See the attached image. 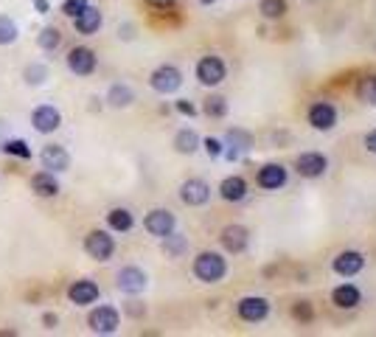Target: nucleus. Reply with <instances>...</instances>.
<instances>
[{"instance_id": "nucleus-1", "label": "nucleus", "mask_w": 376, "mask_h": 337, "mask_svg": "<svg viewBox=\"0 0 376 337\" xmlns=\"http://www.w3.org/2000/svg\"><path fill=\"white\" fill-rule=\"evenodd\" d=\"M194 276H197V281H202V284H216V281H222V279L228 276V261H225V256H222V253H214V250L199 253V256L194 259Z\"/></svg>"}, {"instance_id": "nucleus-2", "label": "nucleus", "mask_w": 376, "mask_h": 337, "mask_svg": "<svg viewBox=\"0 0 376 337\" xmlns=\"http://www.w3.org/2000/svg\"><path fill=\"white\" fill-rule=\"evenodd\" d=\"M149 88H152L155 93H160V96H172V93H177V90L183 88V73H180L174 65H160V68L152 71Z\"/></svg>"}, {"instance_id": "nucleus-3", "label": "nucleus", "mask_w": 376, "mask_h": 337, "mask_svg": "<svg viewBox=\"0 0 376 337\" xmlns=\"http://www.w3.org/2000/svg\"><path fill=\"white\" fill-rule=\"evenodd\" d=\"M88 326H90V332L95 335H115L118 332V326H121V315H118V309L115 306H95L90 309V315H88Z\"/></svg>"}, {"instance_id": "nucleus-4", "label": "nucleus", "mask_w": 376, "mask_h": 337, "mask_svg": "<svg viewBox=\"0 0 376 337\" xmlns=\"http://www.w3.org/2000/svg\"><path fill=\"white\" fill-rule=\"evenodd\" d=\"M225 76H228V68H225V62L219 59V56H202L199 62H197V79H199V85H205V88H216V85H222L225 82Z\"/></svg>"}, {"instance_id": "nucleus-5", "label": "nucleus", "mask_w": 376, "mask_h": 337, "mask_svg": "<svg viewBox=\"0 0 376 337\" xmlns=\"http://www.w3.org/2000/svg\"><path fill=\"white\" fill-rule=\"evenodd\" d=\"M236 312L244 323H261L267 315H270V301L261 298V295H244L239 304H236Z\"/></svg>"}, {"instance_id": "nucleus-6", "label": "nucleus", "mask_w": 376, "mask_h": 337, "mask_svg": "<svg viewBox=\"0 0 376 337\" xmlns=\"http://www.w3.org/2000/svg\"><path fill=\"white\" fill-rule=\"evenodd\" d=\"M85 253L95 261H110L115 253V239L107 231H90L85 237Z\"/></svg>"}, {"instance_id": "nucleus-7", "label": "nucleus", "mask_w": 376, "mask_h": 337, "mask_svg": "<svg viewBox=\"0 0 376 337\" xmlns=\"http://www.w3.org/2000/svg\"><path fill=\"white\" fill-rule=\"evenodd\" d=\"M143 228H146V234H152V237L163 239V237H169V234L177 228V219H174V214H172V211H166V208H155V211H149V214H146Z\"/></svg>"}, {"instance_id": "nucleus-8", "label": "nucleus", "mask_w": 376, "mask_h": 337, "mask_svg": "<svg viewBox=\"0 0 376 337\" xmlns=\"http://www.w3.org/2000/svg\"><path fill=\"white\" fill-rule=\"evenodd\" d=\"M362 267H365V256H362L360 250H343V253H337L334 261H331V270H334L337 276H343V279L360 276Z\"/></svg>"}, {"instance_id": "nucleus-9", "label": "nucleus", "mask_w": 376, "mask_h": 337, "mask_svg": "<svg viewBox=\"0 0 376 337\" xmlns=\"http://www.w3.org/2000/svg\"><path fill=\"white\" fill-rule=\"evenodd\" d=\"M295 169H298L301 177L315 180V177H323V175H326L329 160H326V155H320V152H303V155H298Z\"/></svg>"}, {"instance_id": "nucleus-10", "label": "nucleus", "mask_w": 376, "mask_h": 337, "mask_svg": "<svg viewBox=\"0 0 376 337\" xmlns=\"http://www.w3.org/2000/svg\"><path fill=\"white\" fill-rule=\"evenodd\" d=\"M306 121L312 124V130L329 133V130H334V124H337V110H334V104H329V101H315L309 107V113H306Z\"/></svg>"}, {"instance_id": "nucleus-11", "label": "nucleus", "mask_w": 376, "mask_h": 337, "mask_svg": "<svg viewBox=\"0 0 376 337\" xmlns=\"http://www.w3.org/2000/svg\"><path fill=\"white\" fill-rule=\"evenodd\" d=\"M115 284H118V289H121L124 295H141L143 289H146V284H149V279H146V273H143L141 267L130 264V267H121V270H118Z\"/></svg>"}, {"instance_id": "nucleus-12", "label": "nucleus", "mask_w": 376, "mask_h": 337, "mask_svg": "<svg viewBox=\"0 0 376 337\" xmlns=\"http://www.w3.org/2000/svg\"><path fill=\"white\" fill-rule=\"evenodd\" d=\"M59 124H62V113H59L53 104H40V107L31 113V127H34L40 135L56 133Z\"/></svg>"}, {"instance_id": "nucleus-13", "label": "nucleus", "mask_w": 376, "mask_h": 337, "mask_svg": "<svg viewBox=\"0 0 376 337\" xmlns=\"http://www.w3.org/2000/svg\"><path fill=\"white\" fill-rule=\"evenodd\" d=\"M40 160H43V169H46V172H53V175H59V172H68V169H70V155H68V149H65L62 144L43 146Z\"/></svg>"}, {"instance_id": "nucleus-14", "label": "nucleus", "mask_w": 376, "mask_h": 337, "mask_svg": "<svg viewBox=\"0 0 376 337\" xmlns=\"http://www.w3.org/2000/svg\"><path fill=\"white\" fill-rule=\"evenodd\" d=\"M98 295H101V289H98V284H95L93 279H79V281H73L68 287V298L76 306H90V304L98 301Z\"/></svg>"}, {"instance_id": "nucleus-15", "label": "nucleus", "mask_w": 376, "mask_h": 337, "mask_svg": "<svg viewBox=\"0 0 376 337\" xmlns=\"http://www.w3.org/2000/svg\"><path fill=\"white\" fill-rule=\"evenodd\" d=\"M95 65H98L95 53L90 48H85V46L70 48V53H68V68H70L76 76H90V73H95Z\"/></svg>"}, {"instance_id": "nucleus-16", "label": "nucleus", "mask_w": 376, "mask_h": 337, "mask_svg": "<svg viewBox=\"0 0 376 337\" xmlns=\"http://www.w3.org/2000/svg\"><path fill=\"white\" fill-rule=\"evenodd\" d=\"M180 199L191 205V208H197V205H205L208 199H211V186L205 183V180H197V177H191L186 180L183 186H180Z\"/></svg>"}, {"instance_id": "nucleus-17", "label": "nucleus", "mask_w": 376, "mask_h": 337, "mask_svg": "<svg viewBox=\"0 0 376 337\" xmlns=\"http://www.w3.org/2000/svg\"><path fill=\"white\" fill-rule=\"evenodd\" d=\"M256 183H258L264 192H278V189L286 186V169H283L281 163H267V166L258 169Z\"/></svg>"}, {"instance_id": "nucleus-18", "label": "nucleus", "mask_w": 376, "mask_h": 337, "mask_svg": "<svg viewBox=\"0 0 376 337\" xmlns=\"http://www.w3.org/2000/svg\"><path fill=\"white\" fill-rule=\"evenodd\" d=\"M101 23H104V17H101V11L95 9V6H85L76 17H73V26H76V31L82 34V37H93L98 34V28H101Z\"/></svg>"}, {"instance_id": "nucleus-19", "label": "nucleus", "mask_w": 376, "mask_h": 337, "mask_svg": "<svg viewBox=\"0 0 376 337\" xmlns=\"http://www.w3.org/2000/svg\"><path fill=\"white\" fill-rule=\"evenodd\" d=\"M222 247L228 250V253H244L247 250V244H250V234H247V228L244 225H228V228H222Z\"/></svg>"}, {"instance_id": "nucleus-20", "label": "nucleus", "mask_w": 376, "mask_h": 337, "mask_svg": "<svg viewBox=\"0 0 376 337\" xmlns=\"http://www.w3.org/2000/svg\"><path fill=\"white\" fill-rule=\"evenodd\" d=\"M253 146V138H250V133H244V130H228V138H225V157L228 160H239L247 149Z\"/></svg>"}, {"instance_id": "nucleus-21", "label": "nucleus", "mask_w": 376, "mask_h": 337, "mask_svg": "<svg viewBox=\"0 0 376 337\" xmlns=\"http://www.w3.org/2000/svg\"><path fill=\"white\" fill-rule=\"evenodd\" d=\"M331 301L337 309H357L362 304V292L354 284H340V287L331 289Z\"/></svg>"}, {"instance_id": "nucleus-22", "label": "nucleus", "mask_w": 376, "mask_h": 337, "mask_svg": "<svg viewBox=\"0 0 376 337\" xmlns=\"http://www.w3.org/2000/svg\"><path fill=\"white\" fill-rule=\"evenodd\" d=\"M31 192L37 194V197H56L59 194V180L53 177V172H37L34 177H31Z\"/></svg>"}, {"instance_id": "nucleus-23", "label": "nucleus", "mask_w": 376, "mask_h": 337, "mask_svg": "<svg viewBox=\"0 0 376 337\" xmlns=\"http://www.w3.org/2000/svg\"><path fill=\"white\" fill-rule=\"evenodd\" d=\"M219 194H222V199H228V202H241L244 197H247V183H244V177H225L222 183H219Z\"/></svg>"}, {"instance_id": "nucleus-24", "label": "nucleus", "mask_w": 376, "mask_h": 337, "mask_svg": "<svg viewBox=\"0 0 376 337\" xmlns=\"http://www.w3.org/2000/svg\"><path fill=\"white\" fill-rule=\"evenodd\" d=\"M107 225H110V231H115V234H127V231H132L135 217H132L127 208H113V211L107 214Z\"/></svg>"}, {"instance_id": "nucleus-25", "label": "nucleus", "mask_w": 376, "mask_h": 337, "mask_svg": "<svg viewBox=\"0 0 376 337\" xmlns=\"http://www.w3.org/2000/svg\"><path fill=\"white\" fill-rule=\"evenodd\" d=\"M132 101H135V90H132L130 85H113V88L107 90V104L115 107V110H124V107H130Z\"/></svg>"}, {"instance_id": "nucleus-26", "label": "nucleus", "mask_w": 376, "mask_h": 337, "mask_svg": "<svg viewBox=\"0 0 376 337\" xmlns=\"http://www.w3.org/2000/svg\"><path fill=\"white\" fill-rule=\"evenodd\" d=\"M199 135L194 133V130H180L177 135H174V149L180 152V155H194L197 149H199Z\"/></svg>"}, {"instance_id": "nucleus-27", "label": "nucleus", "mask_w": 376, "mask_h": 337, "mask_svg": "<svg viewBox=\"0 0 376 337\" xmlns=\"http://www.w3.org/2000/svg\"><path fill=\"white\" fill-rule=\"evenodd\" d=\"M188 250V239L186 237H180V234H169V237H163V253L169 256V259H180L183 253Z\"/></svg>"}, {"instance_id": "nucleus-28", "label": "nucleus", "mask_w": 376, "mask_h": 337, "mask_svg": "<svg viewBox=\"0 0 376 337\" xmlns=\"http://www.w3.org/2000/svg\"><path fill=\"white\" fill-rule=\"evenodd\" d=\"M48 76H51V71H48L43 62H34V65H26V68H23V79H26L31 88H40V85H46Z\"/></svg>"}, {"instance_id": "nucleus-29", "label": "nucleus", "mask_w": 376, "mask_h": 337, "mask_svg": "<svg viewBox=\"0 0 376 337\" xmlns=\"http://www.w3.org/2000/svg\"><path fill=\"white\" fill-rule=\"evenodd\" d=\"M202 113L208 118H225L228 115V98L225 96H208L202 104Z\"/></svg>"}, {"instance_id": "nucleus-30", "label": "nucleus", "mask_w": 376, "mask_h": 337, "mask_svg": "<svg viewBox=\"0 0 376 337\" xmlns=\"http://www.w3.org/2000/svg\"><path fill=\"white\" fill-rule=\"evenodd\" d=\"M258 11L267 20H281L283 14L289 11V6H286V0H261L258 3Z\"/></svg>"}, {"instance_id": "nucleus-31", "label": "nucleus", "mask_w": 376, "mask_h": 337, "mask_svg": "<svg viewBox=\"0 0 376 337\" xmlns=\"http://www.w3.org/2000/svg\"><path fill=\"white\" fill-rule=\"evenodd\" d=\"M17 34H20L17 23L11 17H6V14H0V46H11L17 40Z\"/></svg>"}, {"instance_id": "nucleus-32", "label": "nucleus", "mask_w": 376, "mask_h": 337, "mask_svg": "<svg viewBox=\"0 0 376 337\" xmlns=\"http://www.w3.org/2000/svg\"><path fill=\"white\" fill-rule=\"evenodd\" d=\"M59 43H62V34H59V28H43L40 34H37V46L43 51H56L59 48Z\"/></svg>"}, {"instance_id": "nucleus-33", "label": "nucleus", "mask_w": 376, "mask_h": 337, "mask_svg": "<svg viewBox=\"0 0 376 337\" xmlns=\"http://www.w3.org/2000/svg\"><path fill=\"white\" fill-rule=\"evenodd\" d=\"M357 98L365 104H376V76H365L357 85Z\"/></svg>"}, {"instance_id": "nucleus-34", "label": "nucleus", "mask_w": 376, "mask_h": 337, "mask_svg": "<svg viewBox=\"0 0 376 337\" xmlns=\"http://www.w3.org/2000/svg\"><path fill=\"white\" fill-rule=\"evenodd\" d=\"M0 149L6 152V155H14V157H23V160H28L31 157V149L26 141H6V144H0Z\"/></svg>"}, {"instance_id": "nucleus-35", "label": "nucleus", "mask_w": 376, "mask_h": 337, "mask_svg": "<svg viewBox=\"0 0 376 337\" xmlns=\"http://www.w3.org/2000/svg\"><path fill=\"white\" fill-rule=\"evenodd\" d=\"M88 3H90V0H65V3H62V14L73 20V17H76V14H79Z\"/></svg>"}, {"instance_id": "nucleus-36", "label": "nucleus", "mask_w": 376, "mask_h": 337, "mask_svg": "<svg viewBox=\"0 0 376 337\" xmlns=\"http://www.w3.org/2000/svg\"><path fill=\"white\" fill-rule=\"evenodd\" d=\"M199 146H205V152H208V157H222V152H225V144L219 141V138H205Z\"/></svg>"}, {"instance_id": "nucleus-37", "label": "nucleus", "mask_w": 376, "mask_h": 337, "mask_svg": "<svg viewBox=\"0 0 376 337\" xmlns=\"http://www.w3.org/2000/svg\"><path fill=\"white\" fill-rule=\"evenodd\" d=\"M292 315H295L298 321H303V323L312 321V306H309V301H298L295 309H292Z\"/></svg>"}, {"instance_id": "nucleus-38", "label": "nucleus", "mask_w": 376, "mask_h": 337, "mask_svg": "<svg viewBox=\"0 0 376 337\" xmlns=\"http://www.w3.org/2000/svg\"><path fill=\"white\" fill-rule=\"evenodd\" d=\"M174 107H177V113H180V115H188V118H191V115H197V107H194L188 98H180Z\"/></svg>"}, {"instance_id": "nucleus-39", "label": "nucleus", "mask_w": 376, "mask_h": 337, "mask_svg": "<svg viewBox=\"0 0 376 337\" xmlns=\"http://www.w3.org/2000/svg\"><path fill=\"white\" fill-rule=\"evenodd\" d=\"M365 149H368L371 155H376V130H371V133L365 135Z\"/></svg>"}, {"instance_id": "nucleus-40", "label": "nucleus", "mask_w": 376, "mask_h": 337, "mask_svg": "<svg viewBox=\"0 0 376 337\" xmlns=\"http://www.w3.org/2000/svg\"><path fill=\"white\" fill-rule=\"evenodd\" d=\"M152 9H172L174 6V0H146Z\"/></svg>"}, {"instance_id": "nucleus-41", "label": "nucleus", "mask_w": 376, "mask_h": 337, "mask_svg": "<svg viewBox=\"0 0 376 337\" xmlns=\"http://www.w3.org/2000/svg\"><path fill=\"white\" fill-rule=\"evenodd\" d=\"M34 6H37V11H40V14H46L48 9H51V3H48V0H34Z\"/></svg>"}, {"instance_id": "nucleus-42", "label": "nucleus", "mask_w": 376, "mask_h": 337, "mask_svg": "<svg viewBox=\"0 0 376 337\" xmlns=\"http://www.w3.org/2000/svg\"><path fill=\"white\" fill-rule=\"evenodd\" d=\"M43 323H46L48 329H53V323H56V315H51V312H48V315H43Z\"/></svg>"}, {"instance_id": "nucleus-43", "label": "nucleus", "mask_w": 376, "mask_h": 337, "mask_svg": "<svg viewBox=\"0 0 376 337\" xmlns=\"http://www.w3.org/2000/svg\"><path fill=\"white\" fill-rule=\"evenodd\" d=\"M199 3H202V6H211V3H216V0H199Z\"/></svg>"}]
</instances>
